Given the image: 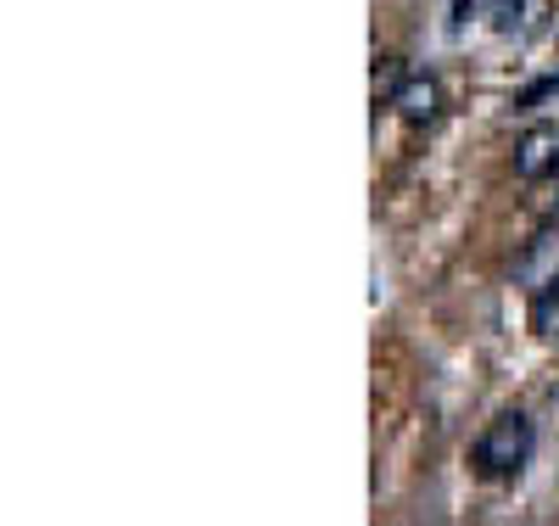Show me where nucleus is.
Returning a JSON list of instances; mask_svg holds the SVG:
<instances>
[{"instance_id":"f257e3e1","label":"nucleus","mask_w":559,"mask_h":526,"mask_svg":"<svg viewBox=\"0 0 559 526\" xmlns=\"http://www.w3.org/2000/svg\"><path fill=\"white\" fill-rule=\"evenodd\" d=\"M537 454V425L526 409H503L487 420V432L471 443V465L481 482H515Z\"/></svg>"},{"instance_id":"f03ea898","label":"nucleus","mask_w":559,"mask_h":526,"mask_svg":"<svg viewBox=\"0 0 559 526\" xmlns=\"http://www.w3.org/2000/svg\"><path fill=\"white\" fill-rule=\"evenodd\" d=\"M386 107H392L408 129H431V124L442 118V107H448V102H442V84H437L431 73H403V79H397V90L386 95Z\"/></svg>"},{"instance_id":"7ed1b4c3","label":"nucleus","mask_w":559,"mask_h":526,"mask_svg":"<svg viewBox=\"0 0 559 526\" xmlns=\"http://www.w3.org/2000/svg\"><path fill=\"white\" fill-rule=\"evenodd\" d=\"M548 174H559V124H532L515 140V179L537 185Z\"/></svg>"},{"instance_id":"20e7f679","label":"nucleus","mask_w":559,"mask_h":526,"mask_svg":"<svg viewBox=\"0 0 559 526\" xmlns=\"http://www.w3.org/2000/svg\"><path fill=\"white\" fill-rule=\"evenodd\" d=\"M526 319H532V330L543 342H559V269L532 292V308H526Z\"/></svg>"},{"instance_id":"39448f33","label":"nucleus","mask_w":559,"mask_h":526,"mask_svg":"<svg viewBox=\"0 0 559 526\" xmlns=\"http://www.w3.org/2000/svg\"><path fill=\"white\" fill-rule=\"evenodd\" d=\"M481 12H487L492 34H526V12H532V0H481Z\"/></svg>"},{"instance_id":"423d86ee","label":"nucleus","mask_w":559,"mask_h":526,"mask_svg":"<svg viewBox=\"0 0 559 526\" xmlns=\"http://www.w3.org/2000/svg\"><path fill=\"white\" fill-rule=\"evenodd\" d=\"M548 95H559V73H548V79H537V84H526V90L515 95V107H521V113H532L537 102H548Z\"/></svg>"}]
</instances>
